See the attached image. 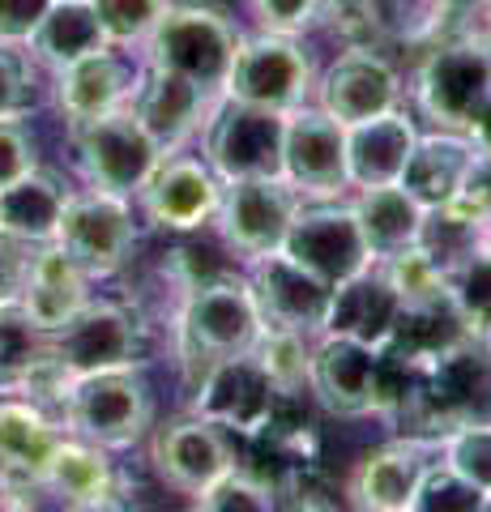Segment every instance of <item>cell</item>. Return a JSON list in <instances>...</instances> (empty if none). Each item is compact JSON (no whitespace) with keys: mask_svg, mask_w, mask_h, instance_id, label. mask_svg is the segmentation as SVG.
Segmentation results:
<instances>
[{"mask_svg":"<svg viewBox=\"0 0 491 512\" xmlns=\"http://www.w3.org/2000/svg\"><path fill=\"white\" fill-rule=\"evenodd\" d=\"M261 338V312L244 278H214L201 282L184 299L180 312V350L188 372H210L214 363L248 355Z\"/></svg>","mask_w":491,"mask_h":512,"instance_id":"6da1fadb","label":"cell"},{"mask_svg":"<svg viewBox=\"0 0 491 512\" xmlns=\"http://www.w3.org/2000/svg\"><path fill=\"white\" fill-rule=\"evenodd\" d=\"M240 35L201 5H167L146 35V56L154 69H171L201 90H223Z\"/></svg>","mask_w":491,"mask_h":512,"instance_id":"7a4b0ae2","label":"cell"},{"mask_svg":"<svg viewBox=\"0 0 491 512\" xmlns=\"http://www.w3.org/2000/svg\"><path fill=\"white\" fill-rule=\"evenodd\" d=\"M491 94V35H462L427 52L419 64V103L440 128L466 133L479 124Z\"/></svg>","mask_w":491,"mask_h":512,"instance_id":"3957f363","label":"cell"},{"mask_svg":"<svg viewBox=\"0 0 491 512\" xmlns=\"http://www.w3.org/2000/svg\"><path fill=\"white\" fill-rule=\"evenodd\" d=\"M69 141L77 154L86 184L94 192H112V197H133L146 184V175L163 158V150L150 141V133L133 116V107H116L103 116L69 124Z\"/></svg>","mask_w":491,"mask_h":512,"instance_id":"277c9868","label":"cell"},{"mask_svg":"<svg viewBox=\"0 0 491 512\" xmlns=\"http://www.w3.org/2000/svg\"><path fill=\"white\" fill-rule=\"evenodd\" d=\"M65 419L90 444L129 448L150 427V389L137 376V367L73 376L65 389Z\"/></svg>","mask_w":491,"mask_h":512,"instance_id":"5b68a950","label":"cell"},{"mask_svg":"<svg viewBox=\"0 0 491 512\" xmlns=\"http://www.w3.org/2000/svg\"><path fill=\"white\" fill-rule=\"evenodd\" d=\"M282 141H287V111L252 107L240 99L214 107L205 124V158L223 180H278Z\"/></svg>","mask_w":491,"mask_h":512,"instance_id":"8992f818","label":"cell"},{"mask_svg":"<svg viewBox=\"0 0 491 512\" xmlns=\"http://www.w3.org/2000/svg\"><path fill=\"white\" fill-rule=\"evenodd\" d=\"M47 346H52V363L73 380L107 372V367H133L141 350V329L116 303L86 299L65 325L47 329Z\"/></svg>","mask_w":491,"mask_h":512,"instance_id":"52a82bcc","label":"cell"},{"mask_svg":"<svg viewBox=\"0 0 491 512\" xmlns=\"http://www.w3.org/2000/svg\"><path fill=\"white\" fill-rule=\"evenodd\" d=\"M227 99H240L252 107L269 111H295L304 107L312 90V64L287 35H265L240 39L227 73Z\"/></svg>","mask_w":491,"mask_h":512,"instance_id":"ba28073f","label":"cell"},{"mask_svg":"<svg viewBox=\"0 0 491 512\" xmlns=\"http://www.w3.org/2000/svg\"><path fill=\"white\" fill-rule=\"evenodd\" d=\"M282 252L329 286H342L346 278H355L359 269L372 265L368 239H363L351 205H312V210H295L287 239H282Z\"/></svg>","mask_w":491,"mask_h":512,"instance_id":"9c48e42d","label":"cell"},{"mask_svg":"<svg viewBox=\"0 0 491 512\" xmlns=\"http://www.w3.org/2000/svg\"><path fill=\"white\" fill-rule=\"evenodd\" d=\"M52 244L65 248L73 261L86 269V278H107L129 261V252L137 244L133 214H129V205H124V197H112V192L69 197Z\"/></svg>","mask_w":491,"mask_h":512,"instance_id":"30bf717a","label":"cell"},{"mask_svg":"<svg viewBox=\"0 0 491 512\" xmlns=\"http://www.w3.org/2000/svg\"><path fill=\"white\" fill-rule=\"evenodd\" d=\"M299 210L295 188L282 180H227V188L218 192V227H223L227 244L257 261V256H269L282 248L287 239V227Z\"/></svg>","mask_w":491,"mask_h":512,"instance_id":"8fae6325","label":"cell"},{"mask_svg":"<svg viewBox=\"0 0 491 512\" xmlns=\"http://www.w3.org/2000/svg\"><path fill=\"white\" fill-rule=\"evenodd\" d=\"M308 384L321 397V406L342 419H363L372 410H385V359L380 350L355 338L325 333V342L312 350Z\"/></svg>","mask_w":491,"mask_h":512,"instance_id":"7c38bea8","label":"cell"},{"mask_svg":"<svg viewBox=\"0 0 491 512\" xmlns=\"http://www.w3.org/2000/svg\"><path fill=\"white\" fill-rule=\"evenodd\" d=\"M248 286H252V299H257L265 329H291V333L325 329L334 286L308 274L304 265H295L282 248L269 256H257V269H252Z\"/></svg>","mask_w":491,"mask_h":512,"instance_id":"4fadbf2b","label":"cell"},{"mask_svg":"<svg viewBox=\"0 0 491 512\" xmlns=\"http://www.w3.org/2000/svg\"><path fill=\"white\" fill-rule=\"evenodd\" d=\"M282 180L308 197H338L351 184L346 171V128L325 111H287L282 141Z\"/></svg>","mask_w":491,"mask_h":512,"instance_id":"5bb4252c","label":"cell"},{"mask_svg":"<svg viewBox=\"0 0 491 512\" xmlns=\"http://www.w3.org/2000/svg\"><path fill=\"white\" fill-rule=\"evenodd\" d=\"M274 397H278L274 376H269L261 367V359L248 350V355L214 363L210 372L201 376L193 410L218 427L261 431L269 419H274Z\"/></svg>","mask_w":491,"mask_h":512,"instance_id":"9a60e30c","label":"cell"},{"mask_svg":"<svg viewBox=\"0 0 491 512\" xmlns=\"http://www.w3.org/2000/svg\"><path fill=\"white\" fill-rule=\"evenodd\" d=\"M150 461L167 487H176L184 495H201L218 474H227L235 466V453L223 436V427L193 414V419H176L158 427V436L150 444Z\"/></svg>","mask_w":491,"mask_h":512,"instance_id":"2e32d148","label":"cell"},{"mask_svg":"<svg viewBox=\"0 0 491 512\" xmlns=\"http://www.w3.org/2000/svg\"><path fill=\"white\" fill-rule=\"evenodd\" d=\"M146 214L167 231H193L201 222H210L218 210V180L210 167H201L197 158H158L146 184L137 188Z\"/></svg>","mask_w":491,"mask_h":512,"instance_id":"e0dca14e","label":"cell"},{"mask_svg":"<svg viewBox=\"0 0 491 512\" xmlns=\"http://www.w3.org/2000/svg\"><path fill=\"white\" fill-rule=\"evenodd\" d=\"M398 107V73L368 47H351L321 77V111L342 128Z\"/></svg>","mask_w":491,"mask_h":512,"instance_id":"ac0fdd59","label":"cell"},{"mask_svg":"<svg viewBox=\"0 0 491 512\" xmlns=\"http://www.w3.org/2000/svg\"><path fill=\"white\" fill-rule=\"evenodd\" d=\"M133 116L141 120V128L150 133V141L158 150H176L180 141L193 133L205 116V103H210V90H201L197 82L171 73V69H150L141 73V82L129 94Z\"/></svg>","mask_w":491,"mask_h":512,"instance_id":"d6986e66","label":"cell"},{"mask_svg":"<svg viewBox=\"0 0 491 512\" xmlns=\"http://www.w3.org/2000/svg\"><path fill=\"white\" fill-rule=\"evenodd\" d=\"M402 316V299L389 286L385 269H359L355 278H346L342 286H334V303H329L325 316V333H338V338H355L372 350H385L393 329H398Z\"/></svg>","mask_w":491,"mask_h":512,"instance_id":"ffe728a7","label":"cell"},{"mask_svg":"<svg viewBox=\"0 0 491 512\" xmlns=\"http://www.w3.org/2000/svg\"><path fill=\"white\" fill-rule=\"evenodd\" d=\"M427 466H432V444L423 440H389L372 448L351 474V500L355 508L372 512H402L415 500Z\"/></svg>","mask_w":491,"mask_h":512,"instance_id":"44dd1931","label":"cell"},{"mask_svg":"<svg viewBox=\"0 0 491 512\" xmlns=\"http://www.w3.org/2000/svg\"><path fill=\"white\" fill-rule=\"evenodd\" d=\"M410 150H415V128L398 111L346 124V171L355 188L398 184Z\"/></svg>","mask_w":491,"mask_h":512,"instance_id":"7402d4cb","label":"cell"},{"mask_svg":"<svg viewBox=\"0 0 491 512\" xmlns=\"http://www.w3.org/2000/svg\"><path fill=\"white\" fill-rule=\"evenodd\" d=\"M474 141L466 133H432V137H415V150H410L406 167H402V188L415 197L423 210H436V205H449L462 180L474 163Z\"/></svg>","mask_w":491,"mask_h":512,"instance_id":"603a6c76","label":"cell"},{"mask_svg":"<svg viewBox=\"0 0 491 512\" xmlns=\"http://www.w3.org/2000/svg\"><path fill=\"white\" fill-rule=\"evenodd\" d=\"M133 94V73L116 52H90L82 60L56 69V103L69 116V124L103 116V111H116L124 99Z\"/></svg>","mask_w":491,"mask_h":512,"instance_id":"cb8c5ba5","label":"cell"},{"mask_svg":"<svg viewBox=\"0 0 491 512\" xmlns=\"http://www.w3.org/2000/svg\"><path fill=\"white\" fill-rule=\"evenodd\" d=\"M18 303L43 329L65 325V320L86 303V269L77 265L60 244H47L43 252H35L26 261Z\"/></svg>","mask_w":491,"mask_h":512,"instance_id":"d4e9b609","label":"cell"},{"mask_svg":"<svg viewBox=\"0 0 491 512\" xmlns=\"http://www.w3.org/2000/svg\"><path fill=\"white\" fill-rule=\"evenodd\" d=\"M69 188L52 171H26L22 180L0 188V235L18 244H52L60 214H65Z\"/></svg>","mask_w":491,"mask_h":512,"instance_id":"484cf974","label":"cell"},{"mask_svg":"<svg viewBox=\"0 0 491 512\" xmlns=\"http://www.w3.org/2000/svg\"><path fill=\"white\" fill-rule=\"evenodd\" d=\"M351 210H355V218H359L363 239H368L372 261H389V256H398V252H406V248L419 244L423 205L410 197L402 184L363 188Z\"/></svg>","mask_w":491,"mask_h":512,"instance_id":"4316f807","label":"cell"},{"mask_svg":"<svg viewBox=\"0 0 491 512\" xmlns=\"http://www.w3.org/2000/svg\"><path fill=\"white\" fill-rule=\"evenodd\" d=\"M60 448V431L43 419V410L26 402H0V470L13 483H43Z\"/></svg>","mask_w":491,"mask_h":512,"instance_id":"83f0119b","label":"cell"},{"mask_svg":"<svg viewBox=\"0 0 491 512\" xmlns=\"http://www.w3.org/2000/svg\"><path fill=\"white\" fill-rule=\"evenodd\" d=\"M26 43L43 64L65 69V64L107 47V35H103L99 18H94L90 0H52V9L43 13V22L30 30Z\"/></svg>","mask_w":491,"mask_h":512,"instance_id":"f1b7e54d","label":"cell"},{"mask_svg":"<svg viewBox=\"0 0 491 512\" xmlns=\"http://www.w3.org/2000/svg\"><path fill=\"white\" fill-rule=\"evenodd\" d=\"M43 483L60 495L69 508H103L112 504V466H107L99 444L82 440H60L52 466H47Z\"/></svg>","mask_w":491,"mask_h":512,"instance_id":"f546056e","label":"cell"},{"mask_svg":"<svg viewBox=\"0 0 491 512\" xmlns=\"http://www.w3.org/2000/svg\"><path fill=\"white\" fill-rule=\"evenodd\" d=\"M52 359L47 329L35 325L18 299L0 303V393H22Z\"/></svg>","mask_w":491,"mask_h":512,"instance_id":"4dcf8cb0","label":"cell"},{"mask_svg":"<svg viewBox=\"0 0 491 512\" xmlns=\"http://www.w3.org/2000/svg\"><path fill=\"white\" fill-rule=\"evenodd\" d=\"M449 299L474 338L491 333V256L474 252L449 274Z\"/></svg>","mask_w":491,"mask_h":512,"instance_id":"1f68e13d","label":"cell"},{"mask_svg":"<svg viewBox=\"0 0 491 512\" xmlns=\"http://www.w3.org/2000/svg\"><path fill=\"white\" fill-rule=\"evenodd\" d=\"M380 269H385L393 291H398L402 308H427V303L449 299V278L427 261L423 248H406L398 256H389V261H380Z\"/></svg>","mask_w":491,"mask_h":512,"instance_id":"d6a6232c","label":"cell"},{"mask_svg":"<svg viewBox=\"0 0 491 512\" xmlns=\"http://www.w3.org/2000/svg\"><path fill=\"white\" fill-rule=\"evenodd\" d=\"M252 355L261 359V367L274 376L278 393H295L299 384L308 380V363L312 355L304 350V333H291V329H265L261 325V338L252 346Z\"/></svg>","mask_w":491,"mask_h":512,"instance_id":"836d02e7","label":"cell"},{"mask_svg":"<svg viewBox=\"0 0 491 512\" xmlns=\"http://www.w3.org/2000/svg\"><path fill=\"white\" fill-rule=\"evenodd\" d=\"M445 466H453L479 491H491V419H466L449 431Z\"/></svg>","mask_w":491,"mask_h":512,"instance_id":"e575fe53","label":"cell"},{"mask_svg":"<svg viewBox=\"0 0 491 512\" xmlns=\"http://www.w3.org/2000/svg\"><path fill=\"white\" fill-rule=\"evenodd\" d=\"M171 0H90L94 18H99L107 43H133V39H146L150 26L158 22Z\"/></svg>","mask_w":491,"mask_h":512,"instance_id":"d590c367","label":"cell"},{"mask_svg":"<svg viewBox=\"0 0 491 512\" xmlns=\"http://www.w3.org/2000/svg\"><path fill=\"white\" fill-rule=\"evenodd\" d=\"M197 508H205V512H269L274 508V491L231 466L197 495Z\"/></svg>","mask_w":491,"mask_h":512,"instance_id":"8d00e7d4","label":"cell"},{"mask_svg":"<svg viewBox=\"0 0 491 512\" xmlns=\"http://www.w3.org/2000/svg\"><path fill=\"white\" fill-rule=\"evenodd\" d=\"M440 18H449L445 0H368V22L385 26L402 39H419L436 30Z\"/></svg>","mask_w":491,"mask_h":512,"instance_id":"74e56055","label":"cell"},{"mask_svg":"<svg viewBox=\"0 0 491 512\" xmlns=\"http://www.w3.org/2000/svg\"><path fill=\"white\" fill-rule=\"evenodd\" d=\"M415 512H436V508H483V491L466 483L453 466H427L423 483L410 500Z\"/></svg>","mask_w":491,"mask_h":512,"instance_id":"f35d334b","label":"cell"},{"mask_svg":"<svg viewBox=\"0 0 491 512\" xmlns=\"http://www.w3.org/2000/svg\"><path fill=\"white\" fill-rule=\"evenodd\" d=\"M252 13H257V22L269 30V35H299V30H308L321 13L329 9V0H248Z\"/></svg>","mask_w":491,"mask_h":512,"instance_id":"ab89813d","label":"cell"},{"mask_svg":"<svg viewBox=\"0 0 491 512\" xmlns=\"http://www.w3.org/2000/svg\"><path fill=\"white\" fill-rule=\"evenodd\" d=\"M30 103H35V82H30L26 60L0 47V120H18Z\"/></svg>","mask_w":491,"mask_h":512,"instance_id":"60d3db41","label":"cell"},{"mask_svg":"<svg viewBox=\"0 0 491 512\" xmlns=\"http://www.w3.org/2000/svg\"><path fill=\"white\" fill-rule=\"evenodd\" d=\"M457 214H466L474 222H483L491 218V154H474V163L466 171V180H462V192L449 201Z\"/></svg>","mask_w":491,"mask_h":512,"instance_id":"b9f144b4","label":"cell"},{"mask_svg":"<svg viewBox=\"0 0 491 512\" xmlns=\"http://www.w3.org/2000/svg\"><path fill=\"white\" fill-rule=\"evenodd\" d=\"M26 171H35V141L22 133L18 120H0V188L22 180Z\"/></svg>","mask_w":491,"mask_h":512,"instance_id":"7bdbcfd3","label":"cell"},{"mask_svg":"<svg viewBox=\"0 0 491 512\" xmlns=\"http://www.w3.org/2000/svg\"><path fill=\"white\" fill-rule=\"evenodd\" d=\"M52 0H0V43H22L43 22Z\"/></svg>","mask_w":491,"mask_h":512,"instance_id":"ee69618b","label":"cell"},{"mask_svg":"<svg viewBox=\"0 0 491 512\" xmlns=\"http://www.w3.org/2000/svg\"><path fill=\"white\" fill-rule=\"evenodd\" d=\"M26 261H30V256H22L18 239L0 235V303L18 299V291H22V278H26Z\"/></svg>","mask_w":491,"mask_h":512,"instance_id":"f6af8a7d","label":"cell"},{"mask_svg":"<svg viewBox=\"0 0 491 512\" xmlns=\"http://www.w3.org/2000/svg\"><path fill=\"white\" fill-rule=\"evenodd\" d=\"M470 141H474V150H483V154H491V94H487V107H483V116H479V124L470 128Z\"/></svg>","mask_w":491,"mask_h":512,"instance_id":"bcb514c9","label":"cell"},{"mask_svg":"<svg viewBox=\"0 0 491 512\" xmlns=\"http://www.w3.org/2000/svg\"><path fill=\"white\" fill-rule=\"evenodd\" d=\"M491 0H445L449 13H470V9H487Z\"/></svg>","mask_w":491,"mask_h":512,"instance_id":"7dc6e473","label":"cell"},{"mask_svg":"<svg viewBox=\"0 0 491 512\" xmlns=\"http://www.w3.org/2000/svg\"><path fill=\"white\" fill-rule=\"evenodd\" d=\"M479 252L491 256V218H483V227H479Z\"/></svg>","mask_w":491,"mask_h":512,"instance_id":"c3c4849f","label":"cell"},{"mask_svg":"<svg viewBox=\"0 0 491 512\" xmlns=\"http://www.w3.org/2000/svg\"><path fill=\"white\" fill-rule=\"evenodd\" d=\"M483 512H491V491H483Z\"/></svg>","mask_w":491,"mask_h":512,"instance_id":"681fc988","label":"cell"},{"mask_svg":"<svg viewBox=\"0 0 491 512\" xmlns=\"http://www.w3.org/2000/svg\"><path fill=\"white\" fill-rule=\"evenodd\" d=\"M5 483H9V478H5V470H0V495H5Z\"/></svg>","mask_w":491,"mask_h":512,"instance_id":"f907efd6","label":"cell"}]
</instances>
